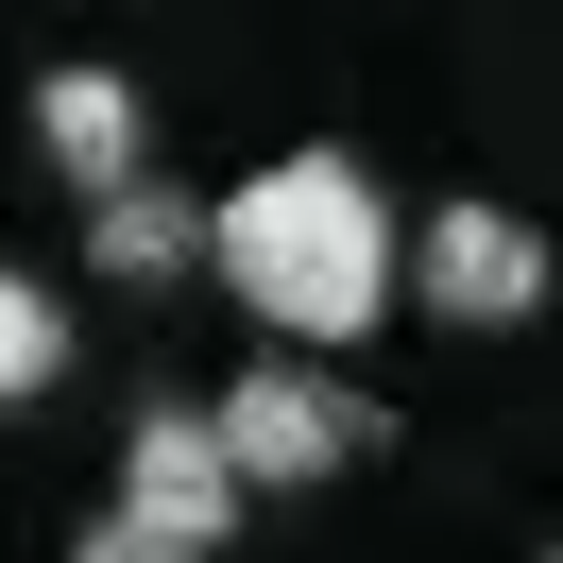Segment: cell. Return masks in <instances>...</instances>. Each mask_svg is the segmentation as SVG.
I'll use <instances>...</instances> for the list:
<instances>
[{
    "label": "cell",
    "mask_w": 563,
    "mask_h": 563,
    "mask_svg": "<svg viewBox=\"0 0 563 563\" xmlns=\"http://www.w3.org/2000/svg\"><path fill=\"white\" fill-rule=\"evenodd\" d=\"M206 274L256 308V342L324 358V342H376L393 324V206L358 154H274L206 206Z\"/></svg>",
    "instance_id": "cell-1"
},
{
    "label": "cell",
    "mask_w": 563,
    "mask_h": 563,
    "mask_svg": "<svg viewBox=\"0 0 563 563\" xmlns=\"http://www.w3.org/2000/svg\"><path fill=\"white\" fill-rule=\"evenodd\" d=\"M206 427H222V461H240V495H324L358 444H393V427L358 410L324 358H290V342H256L240 376L206 393Z\"/></svg>",
    "instance_id": "cell-2"
},
{
    "label": "cell",
    "mask_w": 563,
    "mask_h": 563,
    "mask_svg": "<svg viewBox=\"0 0 563 563\" xmlns=\"http://www.w3.org/2000/svg\"><path fill=\"white\" fill-rule=\"evenodd\" d=\"M410 308L427 324H461V342H495V324H529L547 308V240H529L512 206H427V240H410Z\"/></svg>",
    "instance_id": "cell-3"
},
{
    "label": "cell",
    "mask_w": 563,
    "mask_h": 563,
    "mask_svg": "<svg viewBox=\"0 0 563 563\" xmlns=\"http://www.w3.org/2000/svg\"><path fill=\"white\" fill-rule=\"evenodd\" d=\"M103 512L172 529V547H222L256 495H240V461H222V427H206V410H137V427H120V495H103Z\"/></svg>",
    "instance_id": "cell-4"
},
{
    "label": "cell",
    "mask_w": 563,
    "mask_h": 563,
    "mask_svg": "<svg viewBox=\"0 0 563 563\" xmlns=\"http://www.w3.org/2000/svg\"><path fill=\"white\" fill-rule=\"evenodd\" d=\"M35 154L86 188V206H103V188L154 172V103H137L120 69H52V86H35Z\"/></svg>",
    "instance_id": "cell-5"
},
{
    "label": "cell",
    "mask_w": 563,
    "mask_h": 563,
    "mask_svg": "<svg viewBox=\"0 0 563 563\" xmlns=\"http://www.w3.org/2000/svg\"><path fill=\"white\" fill-rule=\"evenodd\" d=\"M86 274H120V290H172V274H206V206H188L172 172L103 188V206H86Z\"/></svg>",
    "instance_id": "cell-6"
},
{
    "label": "cell",
    "mask_w": 563,
    "mask_h": 563,
    "mask_svg": "<svg viewBox=\"0 0 563 563\" xmlns=\"http://www.w3.org/2000/svg\"><path fill=\"white\" fill-rule=\"evenodd\" d=\"M52 376H69V308H52L35 274H0V410H35Z\"/></svg>",
    "instance_id": "cell-7"
},
{
    "label": "cell",
    "mask_w": 563,
    "mask_h": 563,
    "mask_svg": "<svg viewBox=\"0 0 563 563\" xmlns=\"http://www.w3.org/2000/svg\"><path fill=\"white\" fill-rule=\"evenodd\" d=\"M69 563H206V547H172V529H137V512H86Z\"/></svg>",
    "instance_id": "cell-8"
},
{
    "label": "cell",
    "mask_w": 563,
    "mask_h": 563,
    "mask_svg": "<svg viewBox=\"0 0 563 563\" xmlns=\"http://www.w3.org/2000/svg\"><path fill=\"white\" fill-rule=\"evenodd\" d=\"M547 563H563V547H547Z\"/></svg>",
    "instance_id": "cell-9"
}]
</instances>
